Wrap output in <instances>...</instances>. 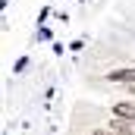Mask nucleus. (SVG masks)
Instances as JSON below:
<instances>
[{"instance_id":"obj_1","label":"nucleus","mask_w":135,"mask_h":135,"mask_svg":"<svg viewBox=\"0 0 135 135\" xmlns=\"http://www.w3.org/2000/svg\"><path fill=\"white\" fill-rule=\"evenodd\" d=\"M110 82H126V85H135V69H116L107 75Z\"/></svg>"},{"instance_id":"obj_2","label":"nucleus","mask_w":135,"mask_h":135,"mask_svg":"<svg viewBox=\"0 0 135 135\" xmlns=\"http://www.w3.org/2000/svg\"><path fill=\"white\" fill-rule=\"evenodd\" d=\"M113 113H116L119 119H135V104H116Z\"/></svg>"},{"instance_id":"obj_3","label":"nucleus","mask_w":135,"mask_h":135,"mask_svg":"<svg viewBox=\"0 0 135 135\" xmlns=\"http://www.w3.org/2000/svg\"><path fill=\"white\" fill-rule=\"evenodd\" d=\"M123 126H126V123H123ZM126 129H129V132H132V135H135V126H126Z\"/></svg>"},{"instance_id":"obj_4","label":"nucleus","mask_w":135,"mask_h":135,"mask_svg":"<svg viewBox=\"0 0 135 135\" xmlns=\"http://www.w3.org/2000/svg\"><path fill=\"white\" fill-rule=\"evenodd\" d=\"M94 135H116V132H94Z\"/></svg>"}]
</instances>
